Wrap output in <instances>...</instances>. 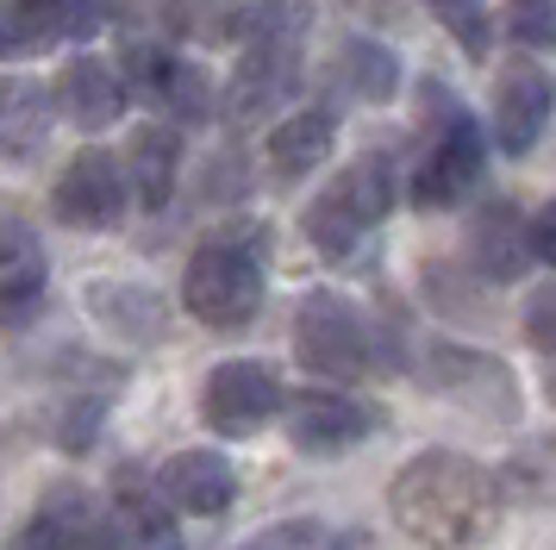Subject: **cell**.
Listing matches in <instances>:
<instances>
[{
  "instance_id": "obj_6",
  "label": "cell",
  "mask_w": 556,
  "mask_h": 550,
  "mask_svg": "<svg viewBox=\"0 0 556 550\" xmlns=\"http://www.w3.org/2000/svg\"><path fill=\"white\" fill-rule=\"evenodd\" d=\"M126 200H131V182L113 150H76L51 188L56 220L76 225V232H113L126 220Z\"/></svg>"
},
{
  "instance_id": "obj_18",
  "label": "cell",
  "mask_w": 556,
  "mask_h": 550,
  "mask_svg": "<svg viewBox=\"0 0 556 550\" xmlns=\"http://www.w3.org/2000/svg\"><path fill=\"white\" fill-rule=\"evenodd\" d=\"M51 138V95L26 75H0V157H38Z\"/></svg>"
},
{
  "instance_id": "obj_3",
  "label": "cell",
  "mask_w": 556,
  "mask_h": 550,
  "mask_svg": "<svg viewBox=\"0 0 556 550\" xmlns=\"http://www.w3.org/2000/svg\"><path fill=\"white\" fill-rule=\"evenodd\" d=\"M388 213H394V170L381 157H363V163H351L326 195L313 200L306 232H313V245L326 250L331 263H351L356 250L381 232Z\"/></svg>"
},
{
  "instance_id": "obj_1",
  "label": "cell",
  "mask_w": 556,
  "mask_h": 550,
  "mask_svg": "<svg viewBox=\"0 0 556 550\" xmlns=\"http://www.w3.org/2000/svg\"><path fill=\"white\" fill-rule=\"evenodd\" d=\"M388 507L419 545L469 550L501 520V475L463 450H426L388 482Z\"/></svg>"
},
{
  "instance_id": "obj_16",
  "label": "cell",
  "mask_w": 556,
  "mask_h": 550,
  "mask_svg": "<svg viewBox=\"0 0 556 550\" xmlns=\"http://www.w3.org/2000/svg\"><path fill=\"white\" fill-rule=\"evenodd\" d=\"M126 182H131V200L144 207V213H163L169 195H176V170H181V138L176 125H138L126 145Z\"/></svg>"
},
{
  "instance_id": "obj_26",
  "label": "cell",
  "mask_w": 556,
  "mask_h": 550,
  "mask_svg": "<svg viewBox=\"0 0 556 550\" xmlns=\"http://www.w3.org/2000/svg\"><path fill=\"white\" fill-rule=\"evenodd\" d=\"M169 63H176V57H169V50H156V45H144V38H131V45H126V70H131V82H138L144 95H156V82L169 75Z\"/></svg>"
},
{
  "instance_id": "obj_10",
  "label": "cell",
  "mask_w": 556,
  "mask_h": 550,
  "mask_svg": "<svg viewBox=\"0 0 556 550\" xmlns=\"http://www.w3.org/2000/svg\"><path fill=\"white\" fill-rule=\"evenodd\" d=\"M106 0H7L0 7V57L45 50L56 38H88L101 25Z\"/></svg>"
},
{
  "instance_id": "obj_27",
  "label": "cell",
  "mask_w": 556,
  "mask_h": 550,
  "mask_svg": "<svg viewBox=\"0 0 556 550\" xmlns=\"http://www.w3.org/2000/svg\"><path fill=\"white\" fill-rule=\"evenodd\" d=\"M531 257L538 263H556V200L531 213Z\"/></svg>"
},
{
  "instance_id": "obj_24",
  "label": "cell",
  "mask_w": 556,
  "mask_h": 550,
  "mask_svg": "<svg viewBox=\"0 0 556 550\" xmlns=\"http://www.w3.org/2000/svg\"><path fill=\"white\" fill-rule=\"evenodd\" d=\"M506 38L531 50H556V0H506Z\"/></svg>"
},
{
  "instance_id": "obj_12",
  "label": "cell",
  "mask_w": 556,
  "mask_h": 550,
  "mask_svg": "<svg viewBox=\"0 0 556 550\" xmlns=\"http://www.w3.org/2000/svg\"><path fill=\"white\" fill-rule=\"evenodd\" d=\"M369 432H376V413L356 407V400H344V395H301L288 407V438H294V450H306V457H344V450H356Z\"/></svg>"
},
{
  "instance_id": "obj_21",
  "label": "cell",
  "mask_w": 556,
  "mask_h": 550,
  "mask_svg": "<svg viewBox=\"0 0 556 550\" xmlns=\"http://www.w3.org/2000/svg\"><path fill=\"white\" fill-rule=\"evenodd\" d=\"M238 13L244 7H231V0H169V25H176L181 38H194V45L238 38Z\"/></svg>"
},
{
  "instance_id": "obj_28",
  "label": "cell",
  "mask_w": 556,
  "mask_h": 550,
  "mask_svg": "<svg viewBox=\"0 0 556 550\" xmlns=\"http://www.w3.org/2000/svg\"><path fill=\"white\" fill-rule=\"evenodd\" d=\"M138 550H181L176 525H169V532H151V538H138Z\"/></svg>"
},
{
  "instance_id": "obj_13",
  "label": "cell",
  "mask_w": 556,
  "mask_h": 550,
  "mask_svg": "<svg viewBox=\"0 0 556 550\" xmlns=\"http://www.w3.org/2000/svg\"><path fill=\"white\" fill-rule=\"evenodd\" d=\"M45 300V245L26 220L0 213V325H31Z\"/></svg>"
},
{
  "instance_id": "obj_20",
  "label": "cell",
  "mask_w": 556,
  "mask_h": 550,
  "mask_svg": "<svg viewBox=\"0 0 556 550\" xmlns=\"http://www.w3.org/2000/svg\"><path fill=\"white\" fill-rule=\"evenodd\" d=\"M344 75H351V88L363 100H394V88H401L394 50L376 45V38H351V45H344Z\"/></svg>"
},
{
  "instance_id": "obj_4",
  "label": "cell",
  "mask_w": 556,
  "mask_h": 550,
  "mask_svg": "<svg viewBox=\"0 0 556 550\" xmlns=\"http://www.w3.org/2000/svg\"><path fill=\"white\" fill-rule=\"evenodd\" d=\"M181 300H188V313L201 325H213V332L251 325L256 307H263V263H256V250L201 245L194 263H188V275H181Z\"/></svg>"
},
{
  "instance_id": "obj_25",
  "label": "cell",
  "mask_w": 556,
  "mask_h": 550,
  "mask_svg": "<svg viewBox=\"0 0 556 550\" xmlns=\"http://www.w3.org/2000/svg\"><path fill=\"white\" fill-rule=\"evenodd\" d=\"M526 338L544 357H556V282H544L538 295H531V307H526Z\"/></svg>"
},
{
  "instance_id": "obj_11",
  "label": "cell",
  "mask_w": 556,
  "mask_h": 550,
  "mask_svg": "<svg viewBox=\"0 0 556 550\" xmlns=\"http://www.w3.org/2000/svg\"><path fill=\"white\" fill-rule=\"evenodd\" d=\"M551 107H556L551 75L538 63H506V75L494 82V138H501V150L526 157L544 132V120H551Z\"/></svg>"
},
{
  "instance_id": "obj_5",
  "label": "cell",
  "mask_w": 556,
  "mask_h": 550,
  "mask_svg": "<svg viewBox=\"0 0 556 550\" xmlns=\"http://www.w3.org/2000/svg\"><path fill=\"white\" fill-rule=\"evenodd\" d=\"M294 357L313 375H331V382H356V375H369V363H376L363 313L344 295H326V288L294 307Z\"/></svg>"
},
{
  "instance_id": "obj_19",
  "label": "cell",
  "mask_w": 556,
  "mask_h": 550,
  "mask_svg": "<svg viewBox=\"0 0 556 550\" xmlns=\"http://www.w3.org/2000/svg\"><path fill=\"white\" fill-rule=\"evenodd\" d=\"M331 145H338V120H331L326 107H306V113H288V120L269 132V163H276V175H306L319 170L331 157Z\"/></svg>"
},
{
  "instance_id": "obj_2",
  "label": "cell",
  "mask_w": 556,
  "mask_h": 550,
  "mask_svg": "<svg viewBox=\"0 0 556 550\" xmlns=\"http://www.w3.org/2000/svg\"><path fill=\"white\" fill-rule=\"evenodd\" d=\"M306 32H313V0H256L238 13V38H244V70L231 88L238 113H269L294 88Z\"/></svg>"
},
{
  "instance_id": "obj_8",
  "label": "cell",
  "mask_w": 556,
  "mask_h": 550,
  "mask_svg": "<svg viewBox=\"0 0 556 550\" xmlns=\"http://www.w3.org/2000/svg\"><path fill=\"white\" fill-rule=\"evenodd\" d=\"M201 413L219 438H256L263 425L281 413V382L269 363L256 357H231L219 370L206 375V395H201Z\"/></svg>"
},
{
  "instance_id": "obj_23",
  "label": "cell",
  "mask_w": 556,
  "mask_h": 550,
  "mask_svg": "<svg viewBox=\"0 0 556 550\" xmlns=\"http://www.w3.org/2000/svg\"><path fill=\"white\" fill-rule=\"evenodd\" d=\"M431 13L444 20V32H451L469 57H488V38H494V13H488V0H431Z\"/></svg>"
},
{
  "instance_id": "obj_9",
  "label": "cell",
  "mask_w": 556,
  "mask_h": 550,
  "mask_svg": "<svg viewBox=\"0 0 556 550\" xmlns=\"http://www.w3.org/2000/svg\"><path fill=\"white\" fill-rule=\"evenodd\" d=\"M119 545V520L101 495H88L76 482H63L45 495V507L26 520L13 550H113Z\"/></svg>"
},
{
  "instance_id": "obj_14",
  "label": "cell",
  "mask_w": 556,
  "mask_h": 550,
  "mask_svg": "<svg viewBox=\"0 0 556 550\" xmlns=\"http://www.w3.org/2000/svg\"><path fill=\"white\" fill-rule=\"evenodd\" d=\"M163 500L181 507V513H194V520H219L231 500H238V475L219 450H176L169 463H163Z\"/></svg>"
},
{
  "instance_id": "obj_17",
  "label": "cell",
  "mask_w": 556,
  "mask_h": 550,
  "mask_svg": "<svg viewBox=\"0 0 556 550\" xmlns=\"http://www.w3.org/2000/svg\"><path fill=\"white\" fill-rule=\"evenodd\" d=\"M469 263L488 282H519L531 270V220H519V207L494 200L469 232Z\"/></svg>"
},
{
  "instance_id": "obj_15",
  "label": "cell",
  "mask_w": 556,
  "mask_h": 550,
  "mask_svg": "<svg viewBox=\"0 0 556 550\" xmlns=\"http://www.w3.org/2000/svg\"><path fill=\"white\" fill-rule=\"evenodd\" d=\"M126 75L119 63H101V57H76L70 70L56 75V107L81 125V132H106V125L126 120Z\"/></svg>"
},
{
  "instance_id": "obj_22",
  "label": "cell",
  "mask_w": 556,
  "mask_h": 550,
  "mask_svg": "<svg viewBox=\"0 0 556 550\" xmlns=\"http://www.w3.org/2000/svg\"><path fill=\"white\" fill-rule=\"evenodd\" d=\"M151 100H163L169 113H181V120H213V88H206V75L194 70V63H169V75L156 82V95Z\"/></svg>"
},
{
  "instance_id": "obj_7",
  "label": "cell",
  "mask_w": 556,
  "mask_h": 550,
  "mask_svg": "<svg viewBox=\"0 0 556 550\" xmlns=\"http://www.w3.org/2000/svg\"><path fill=\"white\" fill-rule=\"evenodd\" d=\"M481 163H488V145H481V125L456 107L451 120L438 125V138L426 145V157H419V170H413V182H406V195H413V207H426V213H438V207H456V200L469 195L481 182Z\"/></svg>"
}]
</instances>
